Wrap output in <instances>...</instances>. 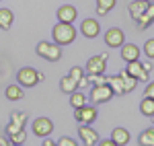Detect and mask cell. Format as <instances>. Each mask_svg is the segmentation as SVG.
<instances>
[{
    "instance_id": "obj_39",
    "label": "cell",
    "mask_w": 154,
    "mask_h": 146,
    "mask_svg": "<svg viewBox=\"0 0 154 146\" xmlns=\"http://www.w3.org/2000/svg\"><path fill=\"white\" fill-rule=\"evenodd\" d=\"M150 2H152V0H150Z\"/></svg>"
},
{
    "instance_id": "obj_1",
    "label": "cell",
    "mask_w": 154,
    "mask_h": 146,
    "mask_svg": "<svg viewBox=\"0 0 154 146\" xmlns=\"http://www.w3.org/2000/svg\"><path fill=\"white\" fill-rule=\"evenodd\" d=\"M51 37H54V43H58V45H70L76 39V29L72 27V23L58 21V25L51 29Z\"/></svg>"
},
{
    "instance_id": "obj_32",
    "label": "cell",
    "mask_w": 154,
    "mask_h": 146,
    "mask_svg": "<svg viewBox=\"0 0 154 146\" xmlns=\"http://www.w3.org/2000/svg\"><path fill=\"white\" fill-rule=\"evenodd\" d=\"M144 97H150V99H154V80L146 85V89H144Z\"/></svg>"
},
{
    "instance_id": "obj_18",
    "label": "cell",
    "mask_w": 154,
    "mask_h": 146,
    "mask_svg": "<svg viewBox=\"0 0 154 146\" xmlns=\"http://www.w3.org/2000/svg\"><path fill=\"white\" fill-rule=\"evenodd\" d=\"M76 89H78V82H76L72 76H64V78H60V91H62V93H68V95H70V93L76 91Z\"/></svg>"
},
{
    "instance_id": "obj_13",
    "label": "cell",
    "mask_w": 154,
    "mask_h": 146,
    "mask_svg": "<svg viewBox=\"0 0 154 146\" xmlns=\"http://www.w3.org/2000/svg\"><path fill=\"white\" fill-rule=\"evenodd\" d=\"M140 48L136 43H123L121 45V58L123 62H134V60H140Z\"/></svg>"
},
{
    "instance_id": "obj_10",
    "label": "cell",
    "mask_w": 154,
    "mask_h": 146,
    "mask_svg": "<svg viewBox=\"0 0 154 146\" xmlns=\"http://www.w3.org/2000/svg\"><path fill=\"white\" fill-rule=\"evenodd\" d=\"M78 136H80L82 144H86V146H95V144H99V134H97V130H93L88 123H82V126H80V130H78Z\"/></svg>"
},
{
    "instance_id": "obj_21",
    "label": "cell",
    "mask_w": 154,
    "mask_h": 146,
    "mask_svg": "<svg viewBox=\"0 0 154 146\" xmlns=\"http://www.w3.org/2000/svg\"><path fill=\"white\" fill-rule=\"evenodd\" d=\"M140 111H142V115H146V117H154V99L144 97L142 103H140Z\"/></svg>"
},
{
    "instance_id": "obj_20",
    "label": "cell",
    "mask_w": 154,
    "mask_h": 146,
    "mask_svg": "<svg viewBox=\"0 0 154 146\" xmlns=\"http://www.w3.org/2000/svg\"><path fill=\"white\" fill-rule=\"evenodd\" d=\"M119 76H121V80H123V89H125V93H131V91L136 89V85H138V78L130 76V74H128V70H121V72H119Z\"/></svg>"
},
{
    "instance_id": "obj_17",
    "label": "cell",
    "mask_w": 154,
    "mask_h": 146,
    "mask_svg": "<svg viewBox=\"0 0 154 146\" xmlns=\"http://www.w3.org/2000/svg\"><path fill=\"white\" fill-rule=\"evenodd\" d=\"M12 23H14V14H12L11 8H0V29H11Z\"/></svg>"
},
{
    "instance_id": "obj_9",
    "label": "cell",
    "mask_w": 154,
    "mask_h": 146,
    "mask_svg": "<svg viewBox=\"0 0 154 146\" xmlns=\"http://www.w3.org/2000/svg\"><path fill=\"white\" fill-rule=\"evenodd\" d=\"M80 33H82L86 39H95V37H99V33H101V25H99L97 19H84L82 23H80Z\"/></svg>"
},
{
    "instance_id": "obj_19",
    "label": "cell",
    "mask_w": 154,
    "mask_h": 146,
    "mask_svg": "<svg viewBox=\"0 0 154 146\" xmlns=\"http://www.w3.org/2000/svg\"><path fill=\"white\" fill-rule=\"evenodd\" d=\"M107 85L113 89V93L115 95H125V89H123V80H121V76H109L107 78Z\"/></svg>"
},
{
    "instance_id": "obj_37",
    "label": "cell",
    "mask_w": 154,
    "mask_h": 146,
    "mask_svg": "<svg viewBox=\"0 0 154 146\" xmlns=\"http://www.w3.org/2000/svg\"><path fill=\"white\" fill-rule=\"evenodd\" d=\"M144 66V70H146V72H150V70H152V64H150V62H146V64H142Z\"/></svg>"
},
{
    "instance_id": "obj_12",
    "label": "cell",
    "mask_w": 154,
    "mask_h": 146,
    "mask_svg": "<svg viewBox=\"0 0 154 146\" xmlns=\"http://www.w3.org/2000/svg\"><path fill=\"white\" fill-rule=\"evenodd\" d=\"M56 14H58V21H62V23H74L76 17H78V11L72 4H62Z\"/></svg>"
},
{
    "instance_id": "obj_8",
    "label": "cell",
    "mask_w": 154,
    "mask_h": 146,
    "mask_svg": "<svg viewBox=\"0 0 154 146\" xmlns=\"http://www.w3.org/2000/svg\"><path fill=\"white\" fill-rule=\"evenodd\" d=\"M105 43L109 48H121L123 43H125V33L117 29V27H113V29H107L105 33Z\"/></svg>"
},
{
    "instance_id": "obj_25",
    "label": "cell",
    "mask_w": 154,
    "mask_h": 146,
    "mask_svg": "<svg viewBox=\"0 0 154 146\" xmlns=\"http://www.w3.org/2000/svg\"><path fill=\"white\" fill-rule=\"evenodd\" d=\"M21 130H25V126H21V123H17V122H8L6 123V136H12V134H17V132H21Z\"/></svg>"
},
{
    "instance_id": "obj_3",
    "label": "cell",
    "mask_w": 154,
    "mask_h": 146,
    "mask_svg": "<svg viewBox=\"0 0 154 146\" xmlns=\"http://www.w3.org/2000/svg\"><path fill=\"white\" fill-rule=\"evenodd\" d=\"M35 54L43 60H49V62H58L62 58V45L58 43H48V41H39L35 48Z\"/></svg>"
},
{
    "instance_id": "obj_29",
    "label": "cell",
    "mask_w": 154,
    "mask_h": 146,
    "mask_svg": "<svg viewBox=\"0 0 154 146\" xmlns=\"http://www.w3.org/2000/svg\"><path fill=\"white\" fill-rule=\"evenodd\" d=\"M144 54H146L150 60H154V39H148V41L144 43Z\"/></svg>"
},
{
    "instance_id": "obj_27",
    "label": "cell",
    "mask_w": 154,
    "mask_h": 146,
    "mask_svg": "<svg viewBox=\"0 0 154 146\" xmlns=\"http://www.w3.org/2000/svg\"><path fill=\"white\" fill-rule=\"evenodd\" d=\"M152 23H154V21H152V19H148L146 14H140V17L136 19V25H138V29H148V27H150Z\"/></svg>"
},
{
    "instance_id": "obj_4",
    "label": "cell",
    "mask_w": 154,
    "mask_h": 146,
    "mask_svg": "<svg viewBox=\"0 0 154 146\" xmlns=\"http://www.w3.org/2000/svg\"><path fill=\"white\" fill-rule=\"evenodd\" d=\"M105 70H107V54L88 58L86 66H84V72L91 74V76H95V74H105Z\"/></svg>"
},
{
    "instance_id": "obj_30",
    "label": "cell",
    "mask_w": 154,
    "mask_h": 146,
    "mask_svg": "<svg viewBox=\"0 0 154 146\" xmlns=\"http://www.w3.org/2000/svg\"><path fill=\"white\" fill-rule=\"evenodd\" d=\"M115 4H117V0H97V6H103L107 11L115 8Z\"/></svg>"
},
{
    "instance_id": "obj_31",
    "label": "cell",
    "mask_w": 154,
    "mask_h": 146,
    "mask_svg": "<svg viewBox=\"0 0 154 146\" xmlns=\"http://www.w3.org/2000/svg\"><path fill=\"white\" fill-rule=\"evenodd\" d=\"M58 146H76V142L72 140V138H68V136H64V138H60V142H56Z\"/></svg>"
},
{
    "instance_id": "obj_36",
    "label": "cell",
    "mask_w": 154,
    "mask_h": 146,
    "mask_svg": "<svg viewBox=\"0 0 154 146\" xmlns=\"http://www.w3.org/2000/svg\"><path fill=\"white\" fill-rule=\"evenodd\" d=\"M107 8H103V6H97V14H107Z\"/></svg>"
},
{
    "instance_id": "obj_33",
    "label": "cell",
    "mask_w": 154,
    "mask_h": 146,
    "mask_svg": "<svg viewBox=\"0 0 154 146\" xmlns=\"http://www.w3.org/2000/svg\"><path fill=\"white\" fill-rule=\"evenodd\" d=\"M144 14H146L148 19H152V21H154V4H152V2H148V6H146Z\"/></svg>"
},
{
    "instance_id": "obj_2",
    "label": "cell",
    "mask_w": 154,
    "mask_h": 146,
    "mask_svg": "<svg viewBox=\"0 0 154 146\" xmlns=\"http://www.w3.org/2000/svg\"><path fill=\"white\" fill-rule=\"evenodd\" d=\"M45 76L43 72H37L35 68H31V66H25L21 68L19 72H17V82L21 86H27V89H31V86H35L39 80H43Z\"/></svg>"
},
{
    "instance_id": "obj_28",
    "label": "cell",
    "mask_w": 154,
    "mask_h": 146,
    "mask_svg": "<svg viewBox=\"0 0 154 146\" xmlns=\"http://www.w3.org/2000/svg\"><path fill=\"white\" fill-rule=\"evenodd\" d=\"M84 74H86V72H84V68H80V66H72V68H70V74H68V76H72V78L78 82V80H80V78L84 76Z\"/></svg>"
},
{
    "instance_id": "obj_15",
    "label": "cell",
    "mask_w": 154,
    "mask_h": 146,
    "mask_svg": "<svg viewBox=\"0 0 154 146\" xmlns=\"http://www.w3.org/2000/svg\"><path fill=\"white\" fill-rule=\"evenodd\" d=\"M111 138H113L115 146H125L130 142V132H128L125 128H115L113 134H111Z\"/></svg>"
},
{
    "instance_id": "obj_16",
    "label": "cell",
    "mask_w": 154,
    "mask_h": 146,
    "mask_svg": "<svg viewBox=\"0 0 154 146\" xmlns=\"http://www.w3.org/2000/svg\"><path fill=\"white\" fill-rule=\"evenodd\" d=\"M148 2H150V0H134V2H130V14H131L134 21H136L140 14H144L146 6H148Z\"/></svg>"
},
{
    "instance_id": "obj_6",
    "label": "cell",
    "mask_w": 154,
    "mask_h": 146,
    "mask_svg": "<svg viewBox=\"0 0 154 146\" xmlns=\"http://www.w3.org/2000/svg\"><path fill=\"white\" fill-rule=\"evenodd\" d=\"M113 95H115L113 89L107 82L105 85H93V89H91V101L93 103H107Z\"/></svg>"
},
{
    "instance_id": "obj_14",
    "label": "cell",
    "mask_w": 154,
    "mask_h": 146,
    "mask_svg": "<svg viewBox=\"0 0 154 146\" xmlns=\"http://www.w3.org/2000/svg\"><path fill=\"white\" fill-rule=\"evenodd\" d=\"M4 97L8 99V101H21V99L25 97V93H23V86L19 85H8L6 89H4Z\"/></svg>"
},
{
    "instance_id": "obj_38",
    "label": "cell",
    "mask_w": 154,
    "mask_h": 146,
    "mask_svg": "<svg viewBox=\"0 0 154 146\" xmlns=\"http://www.w3.org/2000/svg\"><path fill=\"white\" fill-rule=\"evenodd\" d=\"M6 144H11V140L8 138H0V146H6Z\"/></svg>"
},
{
    "instance_id": "obj_5",
    "label": "cell",
    "mask_w": 154,
    "mask_h": 146,
    "mask_svg": "<svg viewBox=\"0 0 154 146\" xmlns=\"http://www.w3.org/2000/svg\"><path fill=\"white\" fill-rule=\"evenodd\" d=\"M31 132H33V136L45 138V136H49L54 132V122H51L49 117H37V120H33V123H31Z\"/></svg>"
},
{
    "instance_id": "obj_23",
    "label": "cell",
    "mask_w": 154,
    "mask_h": 146,
    "mask_svg": "<svg viewBox=\"0 0 154 146\" xmlns=\"http://www.w3.org/2000/svg\"><path fill=\"white\" fill-rule=\"evenodd\" d=\"M70 105L76 109V107H82V105H86V95L84 93H80V91H74V93H70Z\"/></svg>"
},
{
    "instance_id": "obj_35",
    "label": "cell",
    "mask_w": 154,
    "mask_h": 146,
    "mask_svg": "<svg viewBox=\"0 0 154 146\" xmlns=\"http://www.w3.org/2000/svg\"><path fill=\"white\" fill-rule=\"evenodd\" d=\"M43 144H45V146H56V142H54V140H49L48 136H45V138H43Z\"/></svg>"
},
{
    "instance_id": "obj_11",
    "label": "cell",
    "mask_w": 154,
    "mask_h": 146,
    "mask_svg": "<svg viewBox=\"0 0 154 146\" xmlns=\"http://www.w3.org/2000/svg\"><path fill=\"white\" fill-rule=\"evenodd\" d=\"M125 64H128V68H125V70H128V74H130V76H134V78H138V82H140V80H142V82H146V80H148V74H150V72H146V70H144V66H142V62H140V60L125 62Z\"/></svg>"
},
{
    "instance_id": "obj_26",
    "label": "cell",
    "mask_w": 154,
    "mask_h": 146,
    "mask_svg": "<svg viewBox=\"0 0 154 146\" xmlns=\"http://www.w3.org/2000/svg\"><path fill=\"white\" fill-rule=\"evenodd\" d=\"M11 120L17 122V123H21V126H25V123H27V113H25V111H12Z\"/></svg>"
},
{
    "instance_id": "obj_22",
    "label": "cell",
    "mask_w": 154,
    "mask_h": 146,
    "mask_svg": "<svg viewBox=\"0 0 154 146\" xmlns=\"http://www.w3.org/2000/svg\"><path fill=\"white\" fill-rule=\"evenodd\" d=\"M138 144L140 146H154V128H148L144 130L140 138H138Z\"/></svg>"
},
{
    "instance_id": "obj_7",
    "label": "cell",
    "mask_w": 154,
    "mask_h": 146,
    "mask_svg": "<svg viewBox=\"0 0 154 146\" xmlns=\"http://www.w3.org/2000/svg\"><path fill=\"white\" fill-rule=\"evenodd\" d=\"M74 120L78 123H93L97 120V107L95 105H82L74 109Z\"/></svg>"
},
{
    "instance_id": "obj_24",
    "label": "cell",
    "mask_w": 154,
    "mask_h": 146,
    "mask_svg": "<svg viewBox=\"0 0 154 146\" xmlns=\"http://www.w3.org/2000/svg\"><path fill=\"white\" fill-rule=\"evenodd\" d=\"M8 140H11V144H25V142H27V134H25V130H21V132H17V134L8 136Z\"/></svg>"
},
{
    "instance_id": "obj_34",
    "label": "cell",
    "mask_w": 154,
    "mask_h": 146,
    "mask_svg": "<svg viewBox=\"0 0 154 146\" xmlns=\"http://www.w3.org/2000/svg\"><path fill=\"white\" fill-rule=\"evenodd\" d=\"M99 144L101 146H115V142H113V138H107V140H99Z\"/></svg>"
}]
</instances>
